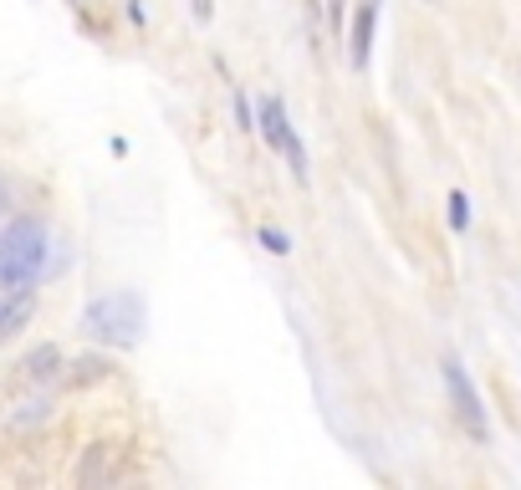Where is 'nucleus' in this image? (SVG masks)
<instances>
[{
    "instance_id": "8",
    "label": "nucleus",
    "mask_w": 521,
    "mask_h": 490,
    "mask_svg": "<svg viewBox=\"0 0 521 490\" xmlns=\"http://www.w3.org/2000/svg\"><path fill=\"white\" fill-rule=\"evenodd\" d=\"M117 475V444H87V454H82L77 464V485H107V480Z\"/></svg>"
},
{
    "instance_id": "13",
    "label": "nucleus",
    "mask_w": 521,
    "mask_h": 490,
    "mask_svg": "<svg viewBox=\"0 0 521 490\" xmlns=\"http://www.w3.org/2000/svg\"><path fill=\"white\" fill-rule=\"evenodd\" d=\"M342 15H348V0H327V26L338 31V26H342Z\"/></svg>"
},
{
    "instance_id": "2",
    "label": "nucleus",
    "mask_w": 521,
    "mask_h": 490,
    "mask_svg": "<svg viewBox=\"0 0 521 490\" xmlns=\"http://www.w3.org/2000/svg\"><path fill=\"white\" fill-rule=\"evenodd\" d=\"M82 332L92 342H107V348H138V337H144V297L138 291H107V297L87 301Z\"/></svg>"
},
{
    "instance_id": "1",
    "label": "nucleus",
    "mask_w": 521,
    "mask_h": 490,
    "mask_svg": "<svg viewBox=\"0 0 521 490\" xmlns=\"http://www.w3.org/2000/svg\"><path fill=\"white\" fill-rule=\"evenodd\" d=\"M46 225L31 215L11 219L0 230V291H21V286H36L41 271H46Z\"/></svg>"
},
{
    "instance_id": "6",
    "label": "nucleus",
    "mask_w": 521,
    "mask_h": 490,
    "mask_svg": "<svg viewBox=\"0 0 521 490\" xmlns=\"http://www.w3.org/2000/svg\"><path fill=\"white\" fill-rule=\"evenodd\" d=\"M373 26H378V0H358L352 11V26H348V62L363 72L368 56H373Z\"/></svg>"
},
{
    "instance_id": "10",
    "label": "nucleus",
    "mask_w": 521,
    "mask_h": 490,
    "mask_svg": "<svg viewBox=\"0 0 521 490\" xmlns=\"http://www.w3.org/2000/svg\"><path fill=\"white\" fill-rule=\"evenodd\" d=\"M103 378H107V362L103 358H72V362H66V383H72V388L103 383Z\"/></svg>"
},
{
    "instance_id": "3",
    "label": "nucleus",
    "mask_w": 521,
    "mask_h": 490,
    "mask_svg": "<svg viewBox=\"0 0 521 490\" xmlns=\"http://www.w3.org/2000/svg\"><path fill=\"white\" fill-rule=\"evenodd\" d=\"M256 128H260V138L271 143V154L287 158L291 179L307 184V143H301L297 128H291L287 103H281V97H260V103H256Z\"/></svg>"
},
{
    "instance_id": "9",
    "label": "nucleus",
    "mask_w": 521,
    "mask_h": 490,
    "mask_svg": "<svg viewBox=\"0 0 521 490\" xmlns=\"http://www.w3.org/2000/svg\"><path fill=\"white\" fill-rule=\"evenodd\" d=\"M46 413H52V399L41 393V388H31L26 399H15L11 409H5V429H36V424H46Z\"/></svg>"
},
{
    "instance_id": "12",
    "label": "nucleus",
    "mask_w": 521,
    "mask_h": 490,
    "mask_svg": "<svg viewBox=\"0 0 521 490\" xmlns=\"http://www.w3.org/2000/svg\"><path fill=\"white\" fill-rule=\"evenodd\" d=\"M260 245H266L271 256H287V250H291V240L281 230H271V225H260Z\"/></svg>"
},
{
    "instance_id": "14",
    "label": "nucleus",
    "mask_w": 521,
    "mask_h": 490,
    "mask_svg": "<svg viewBox=\"0 0 521 490\" xmlns=\"http://www.w3.org/2000/svg\"><path fill=\"white\" fill-rule=\"evenodd\" d=\"M195 15H199V21H209V0H195Z\"/></svg>"
},
{
    "instance_id": "11",
    "label": "nucleus",
    "mask_w": 521,
    "mask_h": 490,
    "mask_svg": "<svg viewBox=\"0 0 521 490\" xmlns=\"http://www.w3.org/2000/svg\"><path fill=\"white\" fill-rule=\"evenodd\" d=\"M450 225H455V230H465V225H470V199H465V194H450Z\"/></svg>"
},
{
    "instance_id": "7",
    "label": "nucleus",
    "mask_w": 521,
    "mask_h": 490,
    "mask_svg": "<svg viewBox=\"0 0 521 490\" xmlns=\"http://www.w3.org/2000/svg\"><path fill=\"white\" fill-rule=\"evenodd\" d=\"M31 317H36V286L0 291V342H11L21 327H31Z\"/></svg>"
},
{
    "instance_id": "4",
    "label": "nucleus",
    "mask_w": 521,
    "mask_h": 490,
    "mask_svg": "<svg viewBox=\"0 0 521 490\" xmlns=\"http://www.w3.org/2000/svg\"><path fill=\"white\" fill-rule=\"evenodd\" d=\"M440 378H444V393H450V409H455V419L465 424V434H470V439H485V434H491V424H485L481 393L470 388L465 368H460V358H444V362H440Z\"/></svg>"
},
{
    "instance_id": "5",
    "label": "nucleus",
    "mask_w": 521,
    "mask_h": 490,
    "mask_svg": "<svg viewBox=\"0 0 521 490\" xmlns=\"http://www.w3.org/2000/svg\"><path fill=\"white\" fill-rule=\"evenodd\" d=\"M62 348H56V342H41V348H31L26 358L15 362V383L21 388H46L52 383V378H62Z\"/></svg>"
}]
</instances>
